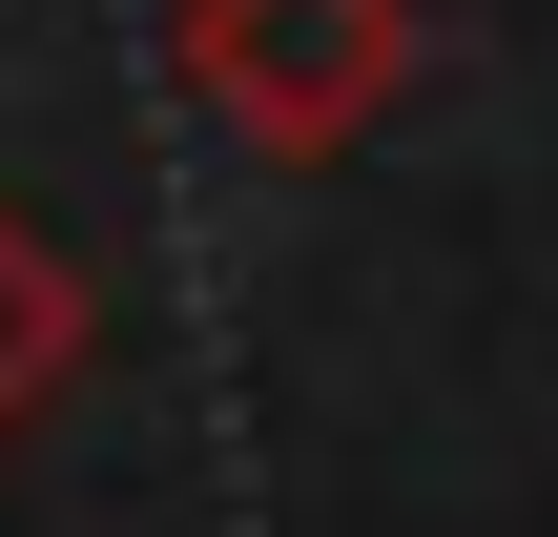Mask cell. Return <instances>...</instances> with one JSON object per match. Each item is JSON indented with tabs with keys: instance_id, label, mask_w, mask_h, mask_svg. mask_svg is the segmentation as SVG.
<instances>
[{
	"instance_id": "1",
	"label": "cell",
	"mask_w": 558,
	"mask_h": 537,
	"mask_svg": "<svg viewBox=\"0 0 558 537\" xmlns=\"http://www.w3.org/2000/svg\"><path fill=\"white\" fill-rule=\"evenodd\" d=\"M166 62H186V103H207L248 166H331V145H373V103L414 83V0H186Z\"/></svg>"
},
{
	"instance_id": "2",
	"label": "cell",
	"mask_w": 558,
	"mask_h": 537,
	"mask_svg": "<svg viewBox=\"0 0 558 537\" xmlns=\"http://www.w3.org/2000/svg\"><path fill=\"white\" fill-rule=\"evenodd\" d=\"M83 331H104V310H83L62 228H21V207H0V435H21V414H41V393L83 373Z\"/></svg>"
}]
</instances>
